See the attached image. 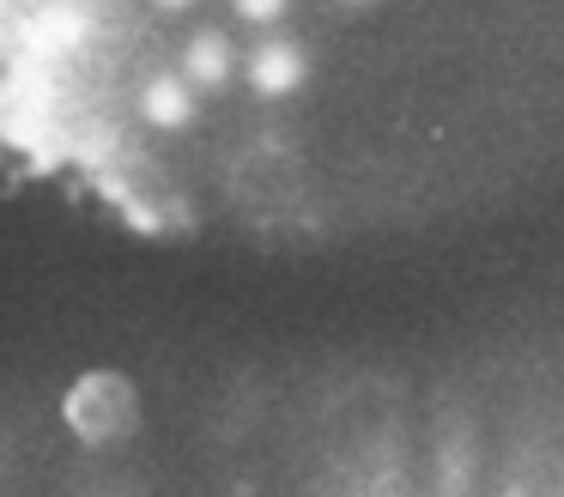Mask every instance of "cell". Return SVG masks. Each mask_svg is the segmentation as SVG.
Wrapping results in <instances>:
<instances>
[{"label":"cell","instance_id":"7a4b0ae2","mask_svg":"<svg viewBox=\"0 0 564 497\" xmlns=\"http://www.w3.org/2000/svg\"><path fill=\"white\" fill-rule=\"evenodd\" d=\"M134 388L128 376H86V382L67 395V424H74L86 443H110V436L134 431Z\"/></svg>","mask_w":564,"mask_h":497},{"label":"cell","instance_id":"6da1fadb","mask_svg":"<svg viewBox=\"0 0 564 497\" xmlns=\"http://www.w3.org/2000/svg\"><path fill=\"white\" fill-rule=\"evenodd\" d=\"M564 140V0H0V170L152 242H352Z\"/></svg>","mask_w":564,"mask_h":497}]
</instances>
